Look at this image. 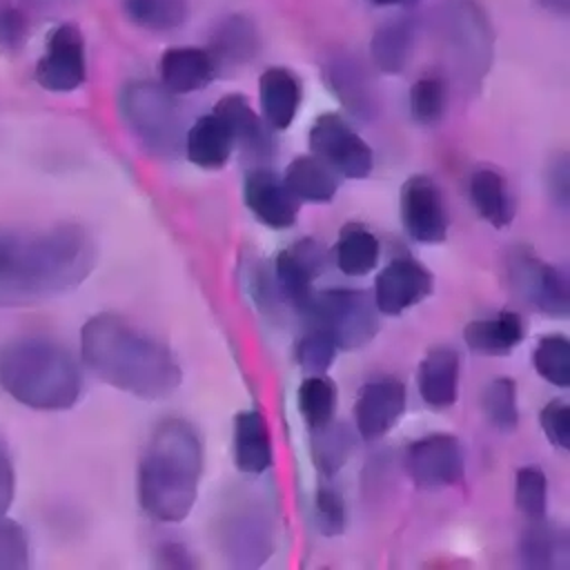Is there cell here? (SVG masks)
<instances>
[{
	"label": "cell",
	"instance_id": "obj_20",
	"mask_svg": "<svg viewBox=\"0 0 570 570\" xmlns=\"http://www.w3.org/2000/svg\"><path fill=\"white\" fill-rule=\"evenodd\" d=\"M303 89L298 78L285 67H269L258 78L261 116L272 131H285L292 127L301 107Z\"/></svg>",
	"mask_w": 570,
	"mask_h": 570
},
{
	"label": "cell",
	"instance_id": "obj_37",
	"mask_svg": "<svg viewBox=\"0 0 570 570\" xmlns=\"http://www.w3.org/2000/svg\"><path fill=\"white\" fill-rule=\"evenodd\" d=\"M448 107V87L441 76H421L410 89V114L419 125H436Z\"/></svg>",
	"mask_w": 570,
	"mask_h": 570
},
{
	"label": "cell",
	"instance_id": "obj_16",
	"mask_svg": "<svg viewBox=\"0 0 570 570\" xmlns=\"http://www.w3.org/2000/svg\"><path fill=\"white\" fill-rule=\"evenodd\" d=\"M243 203L258 223L272 229L292 227L301 209V200L289 191L283 176L265 165L252 167L245 174Z\"/></svg>",
	"mask_w": 570,
	"mask_h": 570
},
{
	"label": "cell",
	"instance_id": "obj_4",
	"mask_svg": "<svg viewBox=\"0 0 570 570\" xmlns=\"http://www.w3.org/2000/svg\"><path fill=\"white\" fill-rule=\"evenodd\" d=\"M0 387L20 405L58 412L80 399L82 374L60 343L45 336H20L0 347Z\"/></svg>",
	"mask_w": 570,
	"mask_h": 570
},
{
	"label": "cell",
	"instance_id": "obj_17",
	"mask_svg": "<svg viewBox=\"0 0 570 570\" xmlns=\"http://www.w3.org/2000/svg\"><path fill=\"white\" fill-rule=\"evenodd\" d=\"M214 114H218L227 129L232 131L234 147H238L245 160H252L254 167L261 163H269L276 151V142L272 129L258 116L243 94H227L214 105Z\"/></svg>",
	"mask_w": 570,
	"mask_h": 570
},
{
	"label": "cell",
	"instance_id": "obj_13",
	"mask_svg": "<svg viewBox=\"0 0 570 570\" xmlns=\"http://www.w3.org/2000/svg\"><path fill=\"white\" fill-rule=\"evenodd\" d=\"M434 292V274L412 256L392 258L374 278V303L383 316H399Z\"/></svg>",
	"mask_w": 570,
	"mask_h": 570
},
{
	"label": "cell",
	"instance_id": "obj_27",
	"mask_svg": "<svg viewBox=\"0 0 570 570\" xmlns=\"http://www.w3.org/2000/svg\"><path fill=\"white\" fill-rule=\"evenodd\" d=\"M283 180L301 203H330L338 191V174L314 154L294 156Z\"/></svg>",
	"mask_w": 570,
	"mask_h": 570
},
{
	"label": "cell",
	"instance_id": "obj_1",
	"mask_svg": "<svg viewBox=\"0 0 570 570\" xmlns=\"http://www.w3.org/2000/svg\"><path fill=\"white\" fill-rule=\"evenodd\" d=\"M96 245L73 223L0 229V305H33L76 289L94 269Z\"/></svg>",
	"mask_w": 570,
	"mask_h": 570
},
{
	"label": "cell",
	"instance_id": "obj_42",
	"mask_svg": "<svg viewBox=\"0 0 570 570\" xmlns=\"http://www.w3.org/2000/svg\"><path fill=\"white\" fill-rule=\"evenodd\" d=\"M541 430L550 445L559 450H570V405L563 399H552L541 407L539 414Z\"/></svg>",
	"mask_w": 570,
	"mask_h": 570
},
{
	"label": "cell",
	"instance_id": "obj_48",
	"mask_svg": "<svg viewBox=\"0 0 570 570\" xmlns=\"http://www.w3.org/2000/svg\"><path fill=\"white\" fill-rule=\"evenodd\" d=\"M374 4H403V2H410V0H370Z\"/></svg>",
	"mask_w": 570,
	"mask_h": 570
},
{
	"label": "cell",
	"instance_id": "obj_15",
	"mask_svg": "<svg viewBox=\"0 0 570 570\" xmlns=\"http://www.w3.org/2000/svg\"><path fill=\"white\" fill-rule=\"evenodd\" d=\"M405 385L394 376L372 379L361 385L354 401V430L363 441L385 436L405 412Z\"/></svg>",
	"mask_w": 570,
	"mask_h": 570
},
{
	"label": "cell",
	"instance_id": "obj_6",
	"mask_svg": "<svg viewBox=\"0 0 570 570\" xmlns=\"http://www.w3.org/2000/svg\"><path fill=\"white\" fill-rule=\"evenodd\" d=\"M120 114L131 134L156 156H176L183 145V118L176 96L158 82L131 80L122 87Z\"/></svg>",
	"mask_w": 570,
	"mask_h": 570
},
{
	"label": "cell",
	"instance_id": "obj_43",
	"mask_svg": "<svg viewBox=\"0 0 570 570\" xmlns=\"http://www.w3.org/2000/svg\"><path fill=\"white\" fill-rule=\"evenodd\" d=\"M568 154L559 151L550 158L548 171H546V187L552 198V203L566 212L570 205V163Z\"/></svg>",
	"mask_w": 570,
	"mask_h": 570
},
{
	"label": "cell",
	"instance_id": "obj_3",
	"mask_svg": "<svg viewBox=\"0 0 570 570\" xmlns=\"http://www.w3.org/2000/svg\"><path fill=\"white\" fill-rule=\"evenodd\" d=\"M203 474V443L185 419H165L156 425L140 465L138 501L156 521H183L196 499Z\"/></svg>",
	"mask_w": 570,
	"mask_h": 570
},
{
	"label": "cell",
	"instance_id": "obj_8",
	"mask_svg": "<svg viewBox=\"0 0 570 570\" xmlns=\"http://www.w3.org/2000/svg\"><path fill=\"white\" fill-rule=\"evenodd\" d=\"M508 274L514 292L532 309L552 318L570 314V281L561 267L541 261L525 247H514L508 258Z\"/></svg>",
	"mask_w": 570,
	"mask_h": 570
},
{
	"label": "cell",
	"instance_id": "obj_5",
	"mask_svg": "<svg viewBox=\"0 0 570 570\" xmlns=\"http://www.w3.org/2000/svg\"><path fill=\"white\" fill-rule=\"evenodd\" d=\"M298 316L307 327L325 330L338 350H361L381 330L374 296L356 287L314 289Z\"/></svg>",
	"mask_w": 570,
	"mask_h": 570
},
{
	"label": "cell",
	"instance_id": "obj_32",
	"mask_svg": "<svg viewBox=\"0 0 570 570\" xmlns=\"http://www.w3.org/2000/svg\"><path fill=\"white\" fill-rule=\"evenodd\" d=\"M414 47V22L392 20L379 27L370 42V53L383 73H401L412 56Z\"/></svg>",
	"mask_w": 570,
	"mask_h": 570
},
{
	"label": "cell",
	"instance_id": "obj_45",
	"mask_svg": "<svg viewBox=\"0 0 570 570\" xmlns=\"http://www.w3.org/2000/svg\"><path fill=\"white\" fill-rule=\"evenodd\" d=\"M16 494V472L4 441L0 439V517L7 514Z\"/></svg>",
	"mask_w": 570,
	"mask_h": 570
},
{
	"label": "cell",
	"instance_id": "obj_2",
	"mask_svg": "<svg viewBox=\"0 0 570 570\" xmlns=\"http://www.w3.org/2000/svg\"><path fill=\"white\" fill-rule=\"evenodd\" d=\"M80 356L100 381L138 399H165L183 381L174 352L114 312L85 321Z\"/></svg>",
	"mask_w": 570,
	"mask_h": 570
},
{
	"label": "cell",
	"instance_id": "obj_24",
	"mask_svg": "<svg viewBox=\"0 0 570 570\" xmlns=\"http://www.w3.org/2000/svg\"><path fill=\"white\" fill-rule=\"evenodd\" d=\"M525 336V325L521 314L501 309L494 316L470 321L463 330L465 345L485 356H505L517 345H521Z\"/></svg>",
	"mask_w": 570,
	"mask_h": 570
},
{
	"label": "cell",
	"instance_id": "obj_30",
	"mask_svg": "<svg viewBox=\"0 0 570 570\" xmlns=\"http://www.w3.org/2000/svg\"><path fill=\"white\" fill-rule=\"evenodd\" d=\"M356 430L334 419L318 430H309L312 463L323 479H332L347 463L356 450Z\"/></svg>",
	"mask_w": 570,
	"mask_h": 570
},
{
	"label": "cell",
	"instance_id": "obj_23",
	"mask_svg": "<svg viewBox=\"0 0 570 570\" xmlns=\"http://www.w3.org/2000/svg\"><path fill=\"white\" fill-rule=\"evenodd\" d=\"M570 559L568 532L543 519L530 521L519 539V561L528 570L566 568Z\"/></svg>",
	"mask_w": 570,
	"mask_h": 570
},
{
	"label": "cell",
	"instance_id": "obj_26",
	"mask_svg": "<svg viewBox=\"0 0 570 570\" xmlns=\"http://www.w3.org/2000/svg\"><path fill=\"white\" fill-rule=\"evenodd\" d=\"M468 194L476 216L490 223L494 229H503L512 223L517 214V203L503 174H499L497 169L481 167L472 171Z\"/></svg>",
	"mask_w": 570,
	"mask_h": 570
},
{
	"label": "cell",
	"instance_id": "obj_11",
	"mask_svg": "<svg viewBox=\"0 0 570 570\" xmlns=\"http://www.w3.org/2000/svg\"><path fill=\"white\" fill-rule=\"evenodd\" d=\"M399 216L405 234L423 245L448 238L450 214L441 187L428 174H414L401 185Z\"/></svg>",
	"mask_w": 570,
	"mask_h": 570
},
{
	"label": "cell",
	"instance_id": "obj_14",
	"mask_svg": "<svg viewBox=\"0 0 570 570\" xmlns=\"http://www.w3.org/2000/svg\"><path fill=\"white\" fill-rule=\"evenodd\" d=\"M327 261L330 252L309 236L281 249L274 258L272 272L281 298L301 312L314 292L316 278L325 272Z\"/></svg>",
	"mask_w": 570,
	"mask_h": 570
},
{
	"label": "cell",
	"instance_id": "obj_18",
	"mask_svg": "<svg viewBox=\"0 0 570 570\" xmlns=\"http://www.w3.org/2000/svg\"><path fill=\"white\" fill-rule=\"evenodd\" d=\"M461 376V356L450 345H436L425 352L416 372L421 401L432 410H448L456 403Z\"/></svg>",
	"mask_w": 570,
	"mask_h": 570
},
{
	"label": "cell",
	"instance_id": "obj_41",
	"mask_svg": "<svg viewBox=\"0 0 570 570\" xmlns=\"http://www.w3.org/2000/svg\"><path fill=\"white\" fill-rule=\"evenodd\" d=\"M29 568V539L22 525L0 517V570Z\"/></svg>",
	"mask_w": 570,
	"mask_h": 570
},
{
	"label": "cell",
	"instance_id": "obj_33",
	"mask_svg": "<svg viewBox=\"0 0 570 570\" xmlns=\"http://www.w3.org/2000/svg\"><path fill=\"white\" fill-rule=\"evenodd\" d=\"M298 412L309 430H318L334 419L336 385L325 374H307L296 392Z\"/></svg>",
	"mask_w": 570,
	"mask_h": 570
},
{
	"label": "cell",
	"instance_id": "obj_31",
	"mask_svg": "<svg viewBox=\"0 0 570 570\" xmlns=\"http://www.w3.org/2000/svg\"><path fill=\"white\" fill-rule=\"evenodd\" d=\"M234 519L225 532L227 552L234 554L238 566H258L272 552V532L263 514L243 512Z\"/></svg>",
	"mask_w": 570,
	"mask_h": 570
},
{
	"label": "cell",
	"instance_id": "obj_34",
	"mask_svg": "<svg viewBox=\"0 0 570 570\" xmlns=\"http://www.w3.org/2000/svg\"><path fill=\"white\" fill-rule=\"evenodd\" d=\"M532 367L554 387H570V341L566 334H543L532 350Z\"/></svg>",
	"mask_w": 570,
	"mask_h": 570
},
{
	"label": "cell",
	"instance_id": "obj_29",
	"mask_svg": "<svg viewBox=\"0 0 570 570\" xmlns=\"http://www.w3.org/2000/svg\"><path fill=\"white\" fill-rule=\"evenodd\" d=\"M218 67H238L249 62L258 51V33L252 20L245 16L225 18L212 33V45L207 49Z\"/></svg>",
	"mask_w": 570,
	"mask_h": 570
},
{
	"label": "cell",
	"instance_id": "obj_12",
	"mask_svg": "<svg viewBox=\"0 0 570 570\" xmlns=\"http://www.w3.org/2000/svg\"><path fill=\"white\" fill-rule=\"evenodd\" d=\"M36 82L53 94L78 89L87 78L85 36L73 22H62L51 29L45 51L36 62Z\"/></svg>",
	"mask_w": 570,
	"mask_h": 570
},
{
	"label": "cell",
	"instance_id": "obj_10",
	"mask_svg": "<svg viewBox=\"0 0 570 570\" xmlns=\"http://www.w3.org/2000/svg\"><path fill=\"white\" fill-rule=\"evenodd\" d=\"M403 463L407 476L421 490L452 488L465 479V456L454 434L434 432L412 441Z\"/></svg>",
	"mask_w": 570,
	"mask_h": 570
},
{
	"label": "cell",
	"instance_id": "obj_25",
	"mask_svg": "<svg viewBox=\"0 0 570 570\" xmlns=\"http://www.w3.org/2000/svg\"><path fill=\"white\" fill-rule=\"evenodd\" d=\"M327 85L336 94V98L356 116V118H372L376 114V96L372 91L370 78L358 60L338 53L325 67Z\"/></svg>",
	"mask_w": 570,
	"mask_h": 570
},
{
	"label": "cell",
	"instance_id": "obj_47",
	"mask_svg": "<svg viewBox=\"0 0 570 570\" xmlns=\"http://www.w3.org/2000/svg\"><path fill=\"white\" fill-rule=\"evenodd\" d=\"M548 11H554V13H561L566 16L568 9H570V0H539Z\"/></svg>",
	"mask_w": 570,
	"mask_h": 570
},
{
	"label": "cell",
	"instance_id": "obj_35",
	"mask_svg": "<svg viewBox=\"0 0 570 570\" xmlns=\"http://www.w3.org/2000/svg\"><path fill=\"white\" fill-rule=\"evenodd\" d=\"M125 16L149 31H171L187 18V0H122Z\"/></svg>",
	"mask_w": 570,
	"mask_h": 570
},
{
	"label": "cell",
	"instance_id": "obj_28",
	"mask_svg": "<svg viewBox=\"0 0 570 570\" xmlns=\"http://www.w3.org/2000/svg\"><path fill=\"white\" fill-rule=\"evenodd\" d=\"M336 269L345 276H365L374 272L381 258V240L361 223L341 227L336 243L330 249Z\"/></svg>",
	"mask_w": 570,
	"mask_h": 570
},
{
	"label": "cell",
	"instance_id": "obj_9",
	"mask_svg": "<svg viewBox=\"0 0 570 570\" xmlns=\"http://www.w3.org/2000/svg\"><path fill=\"white\" fill-rule=\"evenodd\" d=\"M307 142L309 154L330 165L338 176L361 180L372 174V147L352 129V125L341 114H321L309 129Z\"/></svg>",
	"mask_w": 570,
	"mask_h": 570
},
{
	"label": "cell",
	"instance_id": "obj_22",
	"mask_svg": "<svg viewBox=\"0 0 570 570\" xmlns=\"http://www.w3.org/2000/svg\"><path fill=\"white\" fill-rule=\"evenodd\" d=\"M185 154L187 160L200 169H220L229 163L234 147L232 131L225 120L209 111L200 116L185 134Z\"/></svg>",
	"mask_w": 570,
	"mask_h": 570
},
{
	"label": "cell",
	"instance_id": "obj_40",
	"mask_svg": "<svg viewBox=\"0 0 570 570\" xmlns=\"http://www.w3.org/2000/svg\"><path fill=\"white\" fill-rule=\"evenodd\" d=\"M314 521L323 537H338L345 530V499L327 481H323L314 492Z\"/></svg>",
	"mask_w": 570,
	"mask_h": 570
},
{
	"label": "cell",
	"instance_id": "obj_39",
	"mask_svg": "<svg viewBox=\"0 0 570 570\" xmlns=\"http://www.w3.org/2000/svg\"><path fill=\"white\" fill-rule=\"evenodd\" d=\"M338 345L321 327H307V332L296 341L294 358L305 374H327L336 358Z\"/></svg>",
	"mask_w": 570,
	"mask_h": 570
},
{
	"label": "cell",
	"instance_id": "obj_7",
	"mask_svg": "<svg viewBox=\"0 0 570 570\" xmlns=\"http://www.w3.org/2000/svg\"><path fill=\"white\" fill-rule=\"evenodd\" d=\"M439 33L461 73L483 76L492 53V31L472 0H448L439 9Z\"/></svg>",
	"mask_w": 570,
	"mask_h": 570
},
{
	"label": "cell",
	"instance_id": "obj_36",
	"mask_svg": "<svg viewBox=\"0 0 570 570\" xmlns=\"http://www.w3.org/2000/svg\"><path fill=\"white\" fill-rule=\"evenodd\" d=\"M481 407L490 425L499 432H514L519 428L517 383L510 376L492 379L481 396Z\"/></svg>",
	"mask_w": 570,
	"mask_h": 570
},
{
	"label": "cell",
	"instance_id": "obj_21",
	"mask_svg": "<svg viewBox=\"0 0 570 570\" xmlns=\"http://www.w3.org/2000/svg\"><path fill=\"white\" fill-rule=\"evenodd\" d=\"M234 463L245 474H263L272 468L274 443L263 412L243 410L234 416Z\"/></svg>",
	"mask_w": 570,
	"mask_h": 570
},
{
	"label": "cell",
	"instance_id": "obj_46",
	"mask_svg": "<svg viewBox=\"0 0 570 570\" xmlns=\"http://www.w3.org/2000/svg\"><path fill=\"white\" fill-rule=\"evenodd\" d=\"M158 563L167 568H191L194 561L183 543H163L158 548Z\"/></svg>",
	"mask_w": 570,
	"mask_h": 570
},
{
	"label": "cell",
	"instance_id": "obj_19",
	"mask_svg": "<svg viewBox=\"0 0 570 570\" xmlns=\"http://www.w3.org/2000/svg\"><path fill=\"white\" fill-rule=\"evenodd\" d=\"M216 62L207 49L171 47L158 60L160 85L174 96L205 89L216 76Z\"/></svg>",
	"mask_w": 570,
	"mask_h": 570
},
{
	"label": "cell",
	"instance_id": "obj_44",
	"mask_svg": "<svg viewBox=\"0 0 570 570\" xmlns=\"http://www.w3.org/2000/svg\"><path fill=\"white\" fill-rule=\"evenodd\" d=\"M27 36V16L18 4L0 0V49L16 51Z\"/></svg>",
	"mask_w": 570,
	"mask_h": 570
},
{
	"label": "cell",
	"instance_id": "obj_38",
	"mask_svg": "<svg viewBox=\"0 0 570 570\" xmlns=\"http://www.w3.org/2000/svg\"><path fill=\"white\" fill-rule=\"evenodd\" d=\"M514 505L528 519H543L548 512V479L541 468L523 465L514 474Z\"/></svg>",
	"mask_w": 570,
	"mask_h": 570
}]
</instances>
